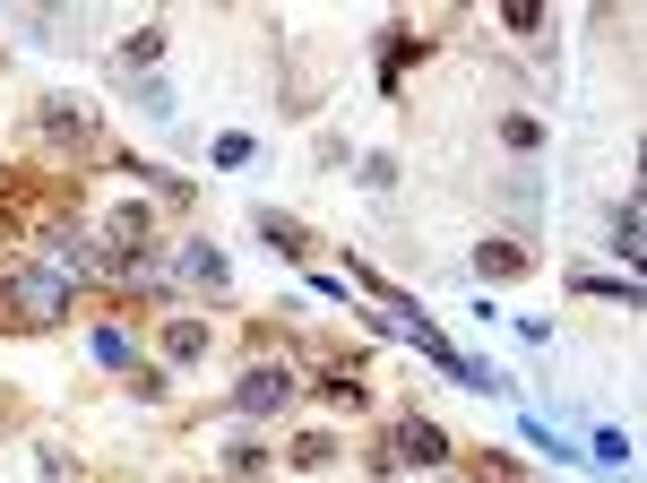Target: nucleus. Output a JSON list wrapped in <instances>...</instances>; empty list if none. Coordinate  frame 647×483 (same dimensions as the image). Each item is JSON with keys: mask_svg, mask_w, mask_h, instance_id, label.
Here are the masks:
<instances>
[{"mask_svg": "<svg viewBox=\"0 0 647 483\" xmlns=\"http://www.w3.org/2000/svg\"><path fill=\"white\" fill-rule=\"evenodd\" d=\"M69 277H61V268H18V277H0V311H9V320H18V329H44V320H61V311H69Z\"/></svg>", "mask_w": 647, "mask_h": 483, "instance_id": "obj_1", "label": "nucleus"}, {"mask_svg": "<svg viewBox=\"0 0 647 483\" xmlns=\"http://www.w3.org/2000/svg\"><path fill=\"white\" fill-rule=\"evenodd\" d=\"M285 397H294V372H285V363H259V372H242V388H234V406H242L250 423H268Z\"/></svg>", "mask_w": 647, "mask_h": 483, "instance_id": "obj_2", "label": "nucleus"}, {"mask_svg": "<svg viewBox=\"0 0 647 483\" xmlns=\"http://www.w3.org/2000/svg\"><path fill=\"white\" fill-rule=\"evenodd\" d=\"M35 121H44V130H52V139H61V147H78V139H96V112H87V104H61V96H52V104H44V112H35Z\"/></svg>", "mask_w": 647, "mask_h": 483, "instance_id": "obj_3", "label": "nucleus"}, {"mask_svg": "<svg viewBox=\"0 0 647 483\" xmlns=\"http://www.w3.org/2000/svg\"><path fill=\"white\" fill-rule=\"evenodd\" d=\"M398 449H406V458H423V466H441V458H449L441 423H414V415H406V423H398Z\"/></svg>", "mask_w": 647, "mask_h": 483, "instance_id": "obj_4", "label": "nucleus"}, {"mask_svg": "<svg viewBox=\"0 0 647 483\" xmlns=\"http://www.w3.org/2000/svg\"><path fill=\"white\" fill-rule=\"evenodd\" d=\"M182 286H225V250H207V242H191V250H182Z\"/></svg>", "mask_w": 647, "mask_h": 483, "instance_id": "obj_5", "label": "nucleus"}, {"mask_svg": "<svg viewBox=\"0 0 647 483\" xmlns=\"http://www.w3.org/2000/svg\"><path fill=\"white\" fill-rule=\"evenodd\" d=\"M164 354H173V363H200V354H207V329H200V320H173V329H164Z\"/></svg>", "mask_w": 647, "mask_h": 483, "instance_id": "obj_6", "label": "nucleus"}, {"mask_svg": "<svg viewBox=\"0 0 647 483\" xmlns=\"http://www.w3.org/2000/svg\"><path fill=\"white\" fill-rule=\"evenodd\" d=\"M475 268H484V277H518V268H527V250H518V242H484V250H475Z\"/></svg>", "mask_w": 647, "mask_h": 483, "instance_id": "obj_7", "label": "nucleus"}, {"mask_svg": "<svg viewBox=\"0 0 647 483\" xmlns=\"http://www.w3.org/2000/svg\"><path fill=\"white\" fill-rule=\"evenodd\" d=\"M96 363H112V372H130V337H121V329H96Z\"/></svg>", "mask_w": 647, "mask_h": 483, "instance_id": "obj_8", "label": "nucleus"}]
</instances>
